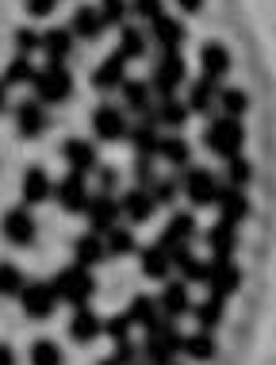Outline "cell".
I'll list each match as a JSON object with an SVG mask.
<instances>
[{"instance_id": "obj_1", "label": "cell", "mask_w": 276, "mask_h": 365, "mask_svg": "<svg viewBox=\"0 0 276 365\" xmlns=\"http://www.w3.org/2000/svg\"><path fill=\"white\" fill-rule=\"evenodd\" d=\"M203 146L215 158H223V162L234 154H242V146H245L242 120H234V115H211V123L203 127Z\"/></svg>"}, {"instance_id": "obj_2", "label": "cell", "mask_w": 276, "mask_h": 365, "mask_svg": "<svg viewBox=\"0 0 276 365\" xmlns=\"http://www.w3.org/2000/svg\"><path fill=\"white\" fill-rule=\"evenodd\" d=\"M31 88H35V101L38 104H65L73 96V73L65 70L62 62H46L43 70H35L31 77Z\"/></svg>"}, {"instance_id": "obj_3", "label": "cell", "mask_w": 276, "mask_h": 365, "mask_svg": "<svg viewBox=\"0 0 276 365\" xmlns=\"http://www.w3.org/2000/svg\"><path fill=\"white\" fill-rule=\"evenodd\" d=\"M181 339L184 334L173 327V319H157L150 331H146V342H142V358L146 365H173V358L181 354Z\"/></svg>"}, {"instance_id": "obj_4", "label": "cell", "mask_w": 276, "mask_h": 365, "mask_svg": "<svg viewBox=\"0 0 276 365\" xmlns=\"http://www.w3.org/2000/svg\"><path fill=\"white\" fill-rule=\"evenodd\" d=\"M150 93L154 96H176V88H181L184 81H189V66H184L181 51H161L150 70Z\"/></svg>"}, {"instance_id": "obj_5", "label": "cell", "mask_w": 276, "mask_h": 365, "mask_svg": "<svg viewBox=\"0 0 276 365\" xmlns=\"http://www.w3.org/2000/svg\"><path fill=\"white\" fill-rule=\"evenodd\" d=\"M54 284V292H58V300H65V304H73V308H81V304H88L96 296V277H92V269H85V265H65L62 273L51 281Z\"/></svg>"}, {"instance_id": "obj_6", "label": "cell", "mask_w": 276, "mask_h": 365, "mask_svg": "<svg viewBox=\"0 0 276 365\" xmlns=\"http://www.w3.org/2000/svg\"><path fill=\"white\" fill-rule=\"evenodd\" d=\"M181 189H184V196H189L192 204H200V208H211L215 189H219V177H215L211 170H203V165H184Z\"/></svg>"}, {"instance_id": "obj_7", "label": "cell", "mask_w": 276, "mask_h": 365, "mask_svg": "<svg viewBox=\"0 0 276 365\" xmlns=\"http://www.w3.org/2000/svg\"><path fill=\"white\" fill-rule=\"evenodd\" d=\"M19 304H23L27 319H51L54 308H58V292H54L51 281H31L19 292Z\"/></svg>"}, {"instance_id": "obj_8", "label": "cell", "mask_w": 276, "mask_h": 365, "mask_svg": "<svg viewBox=\"0 0 276 365\" xmlns=\"http://www.w3.org/2000/svg\"><path fill=\"white\" fill-rule=\"evenodd\" d=\"M85 220H88V231H96V235H104L107 227H115L123 220L120 215V200H115L112 192H88V204H85Z\"/></svg>"}, {"instance_id": "obj_9", "label": "cell", "mask_w": 276, "mask_h": 365, "mask_svg": "<svg viewBox=\"0 0 276 365\" xmlns=\"http://www.w3.org/2000/svg\"><path fill=\"white\" fill-rule=\"evenodd\" d=\"M127 112H123V104H100L92 112V135L100 143H120L127 139Z\"/></svg>"}, {"instance_id": "obj_10", "label": "cell", "mask_w": 276, "mask_h": 365, "mask_svg": "<svg viewBox=\"0 0 276 365\" xmlns=\"http://www.w3.org/2000/svg\"><path fill=\"white\" fill-rule=\"evenodd\" d=\"M203 284L211 289V296L226 300V296L238 292V284H242V269H238V265H234L230 258H211V262H207V277H203Z\"/></svg>"}, {"instance_id": "obj_11", "label": "cell", "mask_w": 276, "mask_h": 365, "mask_svg": "<svg viewBox=\"0 0 276 365\" xmlns=\"http://www.w3.org/2000/svg\"><path fill=\"white\" fill-rule=\"evenodd\" d=\"M0 231H4V239L12 246H31L35 235H38V223L27 204H19V208H8L4 220H0Z\"/></svg>"}, {"instance_id": "obj_12", "label": "cell", "mask_w": 276, "mask_h": 365, "mask_svg": "<svg viewBox=\"0 0 276 365\" xmlns=\"http://www.w3.org/2000/svg\"><path fill=\"white\" fill-rule=\"evenodd\" d=\"M54 200H58V208L69 212V215H77V212H85V204H88V185H85V173H73L69 170L62 181L54 185Z\"/></svg>"}, {"instance_id": "obj_13", "label": "cell", "mask_w": 276, "mask_h": 365, "mask_svg": "<svg viewBox=\"0 0 276 365\" xmlns=\"http://www.w3.org/2000/svg\"><path fill=\"white\" fill-rule=\"evenodd\" d=\"M146 38L157 46V51H181V43L189 38V27L181 24V19H173V16H154L150 19V31H146Z\"/></svg>"}, {"instance_id": "obj_14", "label": "cell", "mask_w": 276, "mask_h": 365, "mask_svg": "<svg viewBox=\"0 0 276 365\" xmlns=\"http://www.w3.org/2000/svg\"><path fill=\"white\" fill-rule=\"evenodd\" d=\"M211 208H219V215H223V220H230V223L250 220V212H253V208H250V196H245V189H234V185H226V181H219Z\"/></svg>"}, {"instance_id": "obj_15", "label": "cell", "mask_w": 276, "mask_h": 365, "mask_svg": "<svg viewBox=\"0 0 276 365\" xmlns=\"http://www.w3.org/2000/svg\"><path fill=\"white\" fill-rule=\"evenodd\" d=\"M142 115H150V120L157 127H169V131H181L184 123H189V104L184 101H176V96H154V104L146 108Z\"/></svg>"}, {"instance_id": "obj_16", "label": "cell", "mask_w": 276, "mask_h": 365, "mask_svg": "<svg viewBox=\"0 0 276 365\" xmlns=\"http://www.w3.org/2000/svg\"><path fill=\"white\" fill-rule=\"evenodd\" d=\"M46 127H51V112H46V104H38L35 96L16 104V131L23 135V139H38V135H46Z\"/></svg>"}, {"instance_id": "obj_17", "label": "cell", "mask_w": 276, "mask_h": 365, "mask_svg": "<svg viewBox=\"0 0 276 365\" xmlns=\"http://www.w3.org/2000/svg\"><path fill=\"white\" fill-rule=\"evenodd\" d=\"M38 51L46 54V62H69L77 51V38L69 27H46V31H38Z\"/></svg>"}, {"instance_id": "obj_18", "label": "cell", "mask_w": 276, "mask_h": 365, "mask_svg": "<svg viewBox=\"0 0 276 365\" xmlns=\"http://www.w3.org/2000/svg\"><path fill=\"white\" fill-rule=\"evenodd\" d=\"M154 212H157V204H154V196L142 189V185H134V189H127L120 196V215L127 223H150L154 220Z\"/></svg>"}, {"instance_id": "obj_19", "label": "cell", "mask_w": 276, "mask_h": 365, "mask_svg": "<svg viewBox=\"0 0 276 365\" xmlns=\"http://www.w3.org/2000/svg\"><path fill=\"white\" fill-rule=\"evenodd\" d=\"M203 242L211 250V258H234V250H238V223L219 220L215 227H207Z\"/></svg>"}, {"instance_id": "obj_20", "label": "cell", "mask_w": 276, "mask_h": 365, "mask_svg": "<svg viewBox=\"0 0 276 365\" xmlns=\"http://www.w3.org/2000/svg\"><path fill=\"white\" fill-rule=\"evenodd\" d=\"M127 81V58L115 51V54H107L100 66L92 70V88L96 93H112V88H120Z\"/></svg>"}, {"instance_id": "obj_21", "label": "cell", "mask_w": 276, "mask_h": 365, "mask_svg": "<svg viewBox=\"0 0 276 365\" xmlns=\"http://www.w3.org/2000/svg\"><path fill=\"white\" fill-rule=\"evenodd\" d=\"M100 315H96L88 304H81V308L73 312V319H69V339L77 342V346H88V342H96L104 334V327H100Z\"/></svg>"}, {"instance_id": "obj_22", "label": "cell", "mask_w": 276, "mask_h": 365, "mask_svg": "<svg viewBox=\"0 0 276 365\" xmlns=\"http://www.w3.org/2000/svg\"><path fill=\"white\" fill-rule=\"evenodd\" d=\"M62 158L69 162V170H73V173H92L96 165H100L96 143H88V139H65L62 143Z\"/></svg>"}, {"instance_id": "obj_23", "label": "cell", "mask_w": 276, "mask_h": 365, "mask_svg": "<svg viewBox=\"0 0 276 365\" xmlns=\"http://www.w3.org/2000/svg\"><path fill=\"white\" fill-rule=\"evenodd\" d=\"M19 192H23V204H27V208H35V204H46V200L54 196L51 173H46L43 165H31V170L23 173V185H19Z\"/></svg>"}, {"instance_id": "obj_24", "label": "cell", "mask_w": 276, "mask_h": 365, "mask_svg": "<svg viewBox=\"0 0 276 365\" xmlns=\"http://www.w3.org/2000/svg\"><path fill=\"white\" fill-rule=\"evenodd\" d=\"M127 139H131L134 154L142 158H157V143H161V127H157L150 115H138L134 127H127Z\"/></svg>"}, {"instance_id": "obj_25", "label": "cell", "mask_w": 276, "mask_h": 365, "mask_svg": "<svg viewBox=\"0 0 276 365\" xmlns=\"http://www.w3.org/2000/svg\"><path fill=\"white\" fill-rule=\"evenodd\" d=\"M157 308H161L165 319H181V315H189L192 300H189V281H169L161 289V296H157Z\"/></svg>"}, {"instance_id": "obj_26", "label": "cell", "mask_w": 276, "mask_h": 365, "mask_svg": "<svg viewBox=\"0 0 276 365\" xmlns=\"http://www.w3.org/2000/svg\"><path fill=\"white\" fill-rule=\"evenodd\" d=\"M69 31H73V38L96 43V38L104 35V19H100V12H96L92 4H77L73 16H69Z\"/></svg>"}, {"instance_id": "obj_27", "label": "cell", "mask_w": 276, "mask_h": 365, "mask_svg": "<svg viewBox=\"0 0 276 365\" xmlns=\"http://www.w3.org/2000/svg\"><path fill=\"white\" fill-rule=\"evenodd\" d=\"M192 239H196V220H192L189 212H173V215H169V223H165V231H161V239H157V242H161L165 250H173V246H189Z\"/></svg>"}, {"instance_id": "obj_28", "label": "cell", "mask_w": 276, "mask_h": 365, "mask_svg": "<svg viewBox=\"0 0 276 365\" xmlns=\"http://www.w3.org/2000/svg\"><path fill=\"white\" fill-rule=\"evenodd\" d=\"M138 265H142V273L150 281H169L173 258H169V250H165L161 242H154V246H146V250L138 254Z\"/></svg>"}, {"instance_id": "obj_29", "label": "cell", "mask_w": 276, "mask_h": 365, "mask_svg": "<svg viewBox=\"0 0 276 365\" xmlns=\"http://www.w3.org/2000/svg\"><path fill=\"white\" fill-rule=\"evenodd\" d=\"M200 70H203V77L223 81V77L230 73V51H226L223 43H203L200 46Z\"/></svg>"}, {"instance_id": "obj_30", "label": "cell", "mask_w": 276, "mask_h": 365, "mask_svg": "<svg viewBox=\"0 0 276 365\" xmlns=\"http://www.w3.org/2000/svg\"><path fill=\"white\" fill-rule=\"evenodd\" d=\"M215 93H219V81L215 77H200V81H189V112L211 115L215 112Z\"/></svg>"}, {"instance_id": "obj_31", "label": "cell", "mask_w": 276, "mask_h": 365, "mask_svg": "<svg viewBox=\"0 0 276 365\" xmlns=\"http://www.w3.org/2000/svg\"><path fill=\"white\" fill-rule=\"evenodd\" d=\"M104 258H107L104 235L88 231V235H81V239L73 242V262H77V265H85V269H92V265H100Z\"/></svg>"}, {"instance_id": "obj_32", "label": "cell", "mask_w": 276, "mask_h": 365, "mask_svg": "<svg viewBox=\"0 0 276 365\" xmlns=\"http://www.w3.org/2000/svg\"><path fill=\"white\" fill-rule=\"evenodd\" d=\"M127 319H131V327H142V331H150L157 319H161V308H157V300L154 296H146V292H138L131 304H127Z\"/></svg>"}, {"instance_id": "obj_33", "label": "cell", "mask_w": 276, "mask_h": 365, "mask_svg": "<svg viewBox=\"0 0 276 365\" xmlns=\"http://www.w3.org/2000/svg\"><path fill=\"white\" fill-rule=\"evenodd\" d=\"M157 158L169 162L173 170H184V165L192 162V143L181 139V135H161V143H157Z\"/></svg>"}, {"instance_id": "obj_34", "label": "cell", "mask_w": 276, "mask_h": 365, "mask_svg": "<svg viewBox=\"0 0 276 365\" xmlns=\"http://www.w3.org/2000/svg\"><path fill=\"white\" fill-rule=\"evenodd\" d=\"M146 51H150V38H146L142 27L123 24L120 27V54L127 58V62H134V58H146Z\"/></svg>"}, {"instance_id": "obj_35", "label": "cell", "mask_w": 276, "mask_h": 365, "mask_svg": "<svg viewBox=\"0 0 276 365\" xmlns=\"http://www.w3.org/2000/svg\"><path fill=\"white\" fill-rule=\"evenodd\" d=\"M245 108H250V96L242 93V88H234V85H219V93H215V112L219 115H234V120H242L245 115Z\"/></svg>"}, {"instance_id": "obj_36", "label": "cell", "mask_w": 276, "mask_h": 365, "mask_svg": "<svg viewBox=\"0 0 276 365\" xmlns=\"http://www.w3.org/2000/svg\"><path fill=\"white\" fill-rule=\"evenodd\" d=\"M120 88H123V112H138V115H142L146 108L154 104L150 81H131V77H127V81H123Z\"/></svg>"}, {"instance_id": "obj_37", "label": "cell", "mask_w": 276, "mask_h": 365, "mask_svg": "<svg viewBox=\"0 0 276 365\" xmlns=\"http://www.w3.org/2000/svg\"><path fill=\"white\" fill-rule=\"evenodd\" d=\"M181 354H189L192 361H211L219 354V346H215L211 331H196V334H184L181 339Z\"/></svg>"}, {"instance_id": "obj_38", "label": "cell", "mask_w": 276, "mask_h": 365, "mask_svg": "<svg viewBox=\"0 0 276 365\" xmlns=\"http://www.w3.org/2000/svg\"><path fill=\"white\" fill-rule=\"evenodd\" d=\"M104 246H107V254H112V258H127V254H134L131 227H123V223L107 227V231H104Z\"/></svg>"}, {"instance_id": "obj_39", "label": "cell", "mask_w": 276, "mask_h": 365, "mask_svg": "<svg viewBox=\"0 0 276 365\" xmlns=\"http://www.w3.org/2000/svg\"><path fill=\"white\" fill-rule=\"evenodd\" d=\"M189 312L196 315V323H200V331H215V327L223 323V300H219V296H207V300L192 304Z\"/></svg>"}, {"instance_id": "obj_40", "label": "cell", "mask_w": 276, "mask_h": 365, "mask_svg": "<svg viewBox=\"0 0 276 365\" xmlns=\"http://www.w3.org/2000/svg\"><path fill=\"white\" fill-rule=\"evenodd\" d=\"M31 77H35V62H31L27 54H16L12 62H8V70H4V77H0V81L12 88V85H31Z\"/></svg>"}, {"instance_id": "obj_41", "label": "cell", "mask_w": 276, "mask_h": 365, "mask_svg": "<svg viewBox=\"0 0 276 365\" xmlns=\"http://www.w3.org/2000/svg\"><path fill=\"white\" fill-rule=\"evenodd\" d=\"M146 192L154 196L157 208H169V204L176 200V192H181V181H173V177H161V173H157L154 181L146 185Z\"/></svg>"}, {"instance_id": "obj_42", "label": "cell", "mask_w": 276, "mask_h": 365, "mask_svg": "<svg viewBox=\"0 0 276 365\" xmlns=\"http://www.w3.org/2000/svg\"><path fill=\"white\" fill-rule=\"evenodd\" d=\"M250 181H253V165L245 162L242 154L226 158V185H234V189H245Z\"/></svg>"}, {"instance_id": "obj_43", "label": "cell", "mask_w": 276, "mask_h": 365, "mask_svg": "<svg viewBox=\"0 0 276 365\" xmlns=\"http://www.w3.org/2000/svg\"><path fill=\"white\" fill-rule=\"evenodd\" d=\"M31 365H65V354L58 342L51 339H38L35 346H31Z\"/></svg>"}, {"instance_id": "obj_44", "label": "cell", "mask_w": 276, "mask_h": 365, "mask_svg": "<svg viewBox=\"0 0 276 365\" xmlns=\"http://www.w3.org/2000/svg\"><path fill=\"white\" fill-rule=\"evenodd\" d=\"M23 273H19V265L12 262H0V296H19L23 292Z\"/></svg>"}, {"instance_id": "obj_45", "label": "cell", "mask_w": 276, "mask_h": 365, "mask_svg": "<svg viewBox=\"0 0 276 365\" xmlns=\"http://www.w3.org/2000/svg\"><path fill=\"white\" fill-rule=\"evenodd\" d=\"M96 12H100V19H104V27H123L127 24V0H100V8H96Z\"/></svg>"}, {"instance_id": "obj_46", "label": "cell", "mask_w": 276, "mask_h": 365, "mask_svg": "<svg viewBox=\"0 0 276 365\" xmlns=\"http://www.w3.org/2000/svg\"><path fill=\"white\" fill-rule=\"evenodd\" d=\"M127 12L134 19H146V24H150L154 16L165 12V0H127Z\"/></svg>"}, {"instance_id": "obj_47", "label": "cell", "mask_w": 276, "mask_h": 365, "mask_svg": "<svg viewBox=\"0 0 276 365\" xmlns=\"http://www.w3.org/2000/svg\"><path fill=\"white\" fill-rule=\"evenodd\" d=\"M12 46H16V54L31 58L38 51V31H35V27H19V31H12Z\"/></svg>"}, {"instance_id": "obj_48", "label": "cell", "mask_w": 276, "mask_h": 365, "mask_svg": "<svg viewBox=\"0 0 276 365\" xmlns=\"http://www.w3.org/2000/svg\"><path fill=\"white\" fill-rule=\"evenodd\" d=\"M100 327L112 334L115 342H120V339H131V319H127V312H123V315H112V319H104Z\"/></svg>"}, {"instance_id": "obj_49", "label": "cell", "mask_w": 276, "mask_h": 365, "mask_svg": "<svg viewBox=\"0 0 276 365\" xmlns=\"http://www.w3.org/2000/svg\"><path fill=\"white\" fill-rule=\"evenodd\" d=\"M154 158H142V154H134V185H142V189H146V185H150L154 181Z\"/></svg>"}, {"instance_id": "obj_50", "label": "cell", "mask_w": 276, "mask_h": 365, "mask_svg": "<svg viewBox=\"0 0 276 365\" xmlns=\"http://www.w3.org/2000/svg\"><path fill=\"white\" fill-rule=\"evenodd\" d=\"M112 361H120V365H134V361H138V346H134L131 339H120V342H115Z\"/></svg>"}, {"instance_id": "obj_51", "label": "cell", "mask_w": 276, "mask_h": 365, "mask_svg": "<svg viewBox=\"0 0 276 365\" xmlns=\"http://www.w3.org/2000/svg\"><path fill=\"white\" fill-rule=\"evenodd\" d=\"M96 181H100V192H115V185H120V170H112V165H96Z\"/></svg>"}, {"instance_id": "obj_52", "label": "cell", "mask_w": 276, "mask_h": 365, "mask_svg": "<svg viewBox=\"0 0 276 365\" xmlns=\"http://www.w3.org/2000/svg\"><path fill=\"white\" fill-rule=\"evenodd\" d=\"M58 8V0H27V16L31 19H51Z\"/></svg>"}, {"instance_id": "obj_53", "label": "cell", "mask_w": 276, "mask_h": 365, "mask_svg": "<svg viewBox=\"0 0 276 365\" xmlns=\"http://www.w3.org/2000/svg\"><path fill=\"white\" fill-rule=\"evenodd\" d=\"M0 365H16V354H12V346H4V342H0Z\"/></svg>"}, {"instance_id": "obj_54", "label": "cell", "mask_w": 276, "mask_h": 365, "mask_svg": "<svg viewBox=\"0 0 276 365\" xmlns=\"http://www.w3.org/2000/svg\"><path fill=\"white\" fill-rule=\"evenodd\" d=\"M176 4H181L184 12H200V8H203V0H176Z\"/></svg>"}, {"instance_id": "obj_55", "label": "cell", "mask_w": 276, "mask_h": 365, "mask_svg": "<svg viewBox=\"0 0 276 365\" xmlns=\"http://www.w3.org/2000/svg\"><path fill=\"white\" fill-rule=\"evenodd\" d=\"M4 112H8V85L0 81V115H4Z\"/></svg>"}, {"instance_id": "obj_56", "label": "cell", "mask_w": 276, "mask_h": 365, "mask_svg": "<svg viewBox=\"0 0 276 365\" xmlns=\"http://www.w3.org/2000/svg\"><path fill=\"white\" fill-rule=\"evenodd\" d=\"M100 365H120V361H112V358H104V361H100Z\"/></svg>"}, {"instance_id": "obj_57", "label": "cell", "mask_w": 276, "mask_h": 365, "mask_svg": "<svg viewBox=\"0 0 276 365\" xmlns=\"http://www.w3.org/2000/svg\"><path fill=\"white\" fill-rule=\"evenodd\" d=\"M134 365H138V361H134Z\"/></svg>"}]
</instances>
